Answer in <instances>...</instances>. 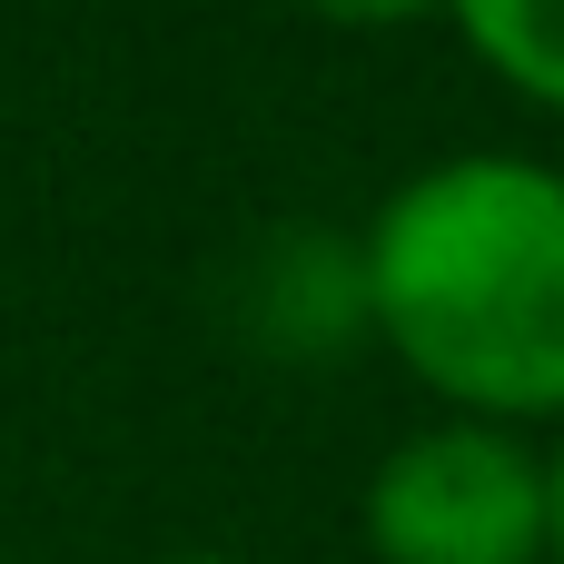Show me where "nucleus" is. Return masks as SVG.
Wrapping results in <instances>:
<instances>
[{
    "label": "nucleus",
    "mask_w": 564,
    "mask_h": 564,
    "mask_svg": "<svg viewBox=\"0 0 564 564\" xmlns=\"http://www.w3.org/2000/svg\"><path fill=\"white\" fill-rule=\"evenodd\" d=\"M367 337L476 426H564V169L525 149L426 159L357 228Z\"/></svg>",
    "instance_id": "nucleus-1"
},
{
    "label": "nucleus",
    "mask_w": 564,
    "mask_h": 564,
    "mask_svg": "<svg viewBox=\"0 0 564 564\" xmlns=\"http://www.w3.org/2000/svg\"><path fill=\"white\" fill-rule=\"evenodd\" d=\"M377 564H545V456L516 426L436 416L367 476Z\"/></svg>",
    "instance_id": "nucleus-2"
},
{
    "label": "nucleus",
    "mask_w": 564,
    "mask_h": 564,
    "mask_svg": "<svg viewBox=\"0 0 564 564\" xmlns=\"http://www.w3.org/2000/svg\"><path fill=\"white\" fill-rule=\"evenodd\" d=\"M238 327H248V347L288 357V367H317V357L357 347L367 337L357 238H337V228H278V238H258V258L238 278Z\"/></svg>",
    "instance_id": "nucleus-3"
},
{
    "label": "nucleus",
    "mask_w": 564,
    "mask_h": 564,
    "mask_svg": "<svg viewBox=\"0 0 564 564\" xmlns=\"http://www.w3.org/2000/svg\"><path fill=\"white\" fill-rule=\"evenodd\" d=\"M486 79L564 119V0H436Z\"/></svg>",
    "instance_id": "nucleus-4"
},
{
    "label": "nucleus",
    "mask_w": 564,
    "mask_h": 564,
    "mask_svg": "<svg viewBox=\"0 0 564 564\" xmlns=\"http://www.w3.org/2000/svg\"><path fill=\"white\" fill-rule=\"evenodd\" d=\"M327 30H406V20H426L436 0H307Z\"/></svg>",
    "instance_id": "nucleus-5"
},
{
    "label": "nucleus",
    "mask_w": 564,
    "mask_h": 564,
    "mask_svg": "<svg viewBox=\"0 0 564 564\" xmlns=\"http://www.w3.org/2000/svg\"><path fill=\"white\" fill-rule=\"evenodd\" d=\"M545 555L564 564V436H555V456H545Z\"/></svg>",
    "instance_id": "nucleus-6"
},
{
    "label": "nucleus",
    "mask_w": 564,
    "mask_h": 564,
    "mask_svg": "<svg viewBox=\"0 0 564 564\" xmlns=\"http://www.w3.org/2000/svg\"><path fill=\"white\" fill-rule=\"evenodd\" d=\"M159 564H238V555H159Z\"/></svg>",
    "instance_id": "nucleus-7"
}]
</instances>
